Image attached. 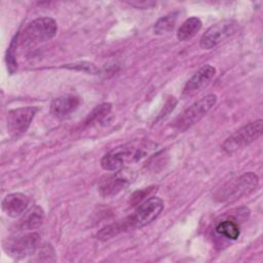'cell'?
<instances>
[{"instance_id":"cell-5","label":"cell","mask_w":263,"mask_h":263,"mask_svg":"<svg viewBox=\"0 0 263 263\" xmlns=\"http://www.w3.org/2000/svg\"><path fill=\"white\" fill-rule=\"evenodd\" d=\"M217 103V96L214 93L208 95L198 101L194 102L190 107H188L176 120L175 126L184 132L196 121L202 118Z\"/></svg>"},{"instance_id":"cell-10","label":"cell","mask_w":263,"mask_h":263,"mask_svg":"<svg viewBox=\"0 0 263 263\" xmlns=\"http://www.w3.org/2000/svg\"><path fill=\"white\" fill-rule=\"evenodd\" d=\"M216 74V69L211 65L202 66L193 76L187 81L183 89V97L190 98L202 91L213 80Z\"/></svg>"},{"instance_id":"cell-17","label":"cell","mask_w":263,"mask_h":263,"mask_svg":"<svg viewBox=\"0 0 263 263\" xmlns=\"http://www.w3.org/2000/svg\"><path fill=\"white\" fill-rule=\"evenodd\" d=\"M216 231L218 234L223 235L224 237L235 240L239 237L240 235V229L239 226L236 222L232 220H224L221 221L217 226H216Z\"/></svg>"},{"instance_id":"cell-4","label":"cell","mask_w":263,"mask_h":263,"mask_svg":"<svg viewBox=\"0 0 263 263\" xmlns=\"http://www.w3.org/2000/svg\"><path fill=\"white\" fill-rule=\"evenodd\" d=\"M238 30V24L233 20H223L211 26L200 38V47L214 48L231 38Z\"/></svg>"},{"instance_id":"cell-13","label":"cell","mask_w":263,"mask_h":263,"mask_svg":"<svg viewBox=\"0 0 263 263\" xmlns=\"http://www.w3.org/2000/svg\"><path fill=\"white\" fill-rule=\"evenodd\" d=\"M80 104V99L74 95H66L54 99L50 104V112L54 117L64 118L74 112Z\"/></svg>"},{"instance_id":"cell-20","label":"cell","mask_w":263,"mask_h":263,"mask_svg":"<svg viewBox=\"0 0 263 263\" xmlns=\"http://www.w3.org/2000/svg\"><path fill=\"white\" fill-rule=\"evenodd\" d=\"M18 37L20 34L14 35V37L11 39V42L7 48L6 51V65H7V71L9 74H14V72L17 70V62H16V45L18 43Z\"/></svg>"},{"instance_id":"cell-11","label":"cell","mask_w":263,"mask_h":263,"mask_svg":"<svg viewBox=\"0 0 263 263\" xmlns=\"http://www.w3.org/2000/svg\"><path fill=\"white\" fill-rule=\"evenodd\" d=\"M130 182L126 171H118L113 175L105 177L99 184L100 194L104 197L116 195L123 190Z\"/></svg>"},{"instance_id":"cell-2","label":"cell","mask_w":263,"mask_h":263,"mask_svg":"<svg viewBox=\"0 0 263 263\" xmlns=\"http://www.w3.org/2000/svg\"><path fill=\"white\" fill-rule=\"evenodd\" d=\"M263 132V120L258 119L243 125L230 137H228L222 145V149L228 153L233 154L238 150L243 149L251 143L259 139Z\"/></svg>"},{"instance_id":"cell-7","label":"cell","mask_w":263,"mask_h":263,"mask_svg":"<svg viewBox=\"0 0 263 263\" xmlns=\"http://www.w3.org/2000/svg\"><path fill=\"white\" fill-rule=\"evenodd\" d=\"M258 177L252 173H245L233 182L228 183L222 189L220 194L221 200H234L246 194H249L258 185Z\"/></svg>"},{"instance_id":"cell-15","label":"cell","mask_w":263,"mask_h":263,"mask_svg":"<svg viewBox=\"0 0 263 263\" xmlns=\"http://www.w3.org/2000/svg\"><path fill=\"white\" fill-rule=\"evenodd\" d=\"M130 228H135V227H134L132 218L129 217V218L124 219L123 221H119V222L110 224L108 226H105L98 232L97 237L100 240H108V239L116 236L117 234H119L123 231H126Z\"/></svg>"},{"instance_id":"cell-16","label":"cell","mask_w":263,"mask_h":263,"mask_svg":"<svg viewBox=\"0 0 263 263\" xmlns=\"http://www.w3.org/2000/svg\"><path fill=\"white\" fill-rule=\"evenodd\" d=\"M202 27V23L201 21L196 17V16H192L187 18L179 28L178 32H177V38L180 41H187L191 38H193L197 32H199V30Z\"/></svg>"},{"instance_id":"cell-14","label":"cell","mask_w":263,"mask_h":263,"mask_svg":"<svg viewBox=\"0 0 263 263\" xmlns=\"http://www.w3.org/2000/svg\"><path fill=\"white\" fill-rule=\"evenodd\" d=\"M44 221V211L43 209L35 204L28 209L21 217L17 228L22 231L24 230H34L41 226Z\"/></svg>"},{"instance_id":"cell-9","label":"cell","mask_w":263,"mask_h":263,"mask_svg":"<svg viewBox=\"0 0 263 263\" xmlns=\"http://www.w3.org/2000/svg\"><path fill=\"white\" fill-rule=\"evenodd\" d=\"M163 210V201L156 196L150 197L139 205L130 217L134 227H144L154 221Z\"/></svg>"},{"instance_id":"cell-21","label":"cell","mask_w":263,"mask_h":263,"mask_svg":"<svg viewBox=\"0 0 263 263\" xmlns=\"http://www.w3.org/2000/svg\"><path fill=\"white\" fill-rule=\"evenodd\" d=\"M67 69H71V70H76V71H80V72H85L88 74H92V75H98L100 74V69L92 63L90 62H76L73 64H68L64 66Z\"/></svg>"},{"instance_id":"cell-22","label":"cell","mask_w":263,"mask_h":263,"mask_svg":"<svg viewBox=\"0 0 263 263\" xmlns=\"http://www.w3.org/2000/svg\"><path fill=\"white\" fill-rule=\"evenodd\" d=\"M128 4H130L132 6H135V7H141V8H149V7H152L155 5V2H152V1H142V2H128Z\"/></svg>"},{"instance_id":"cell-12","label":"cell","mask_w":263,"mask_h":263,"mask_svg":"<svg viewBox=\"0 0 263 263\" xmlns=\"http://www.w3.org/2000/svg\"><path fill=\"white\" fill-rule=\"evenodd\" d=\"M30 199L23 193L15 192L7 194L1 203L2 211L11 218H16L22 216L29 206Z\"/></svg>"},{"instance_id":"cell-6","label":"cell","mask_w":263,"mask_h":263,"mask_svg":"<svg viewBox=\"0 0 263 263\" xmlns=\"http://www.w3.org/2000/svg\"><path fill=\"white\" fill-rule=\"evenodd\" d=\"M39 238V234L36 232H29L20 236L10 237L3 241V250L8 256L14 259H22L31 256L36 252Z\"/></svg>"},{"instance_id":"cell-19","label":"cell","mask_w":263,"mask_h":263,"mask_svg":"<svg viewBox=\"0 0 263 263\" xmlns=\"http://www.w3.org/2000/svg\"><path fill=\"white\" fill-rule=\"evenodd\" d=\"M111 108H112V105L110 103L100 104L87 115V117L84 121V124L87 126V125H91L97 122H101L103 119H105L110 114Z\"/></svg>"},{"instance_id":"cell-1","label":"cell","mask_w":263,"mask_h":263,"mask_svg":"<svg viewBox=\"0 0 263 263\" xmlns=\"http://www.w3.org/2000/svg\"><path fill=\"white\" fill-rule=\"evenodd\" d=\"M58 31V25L51 17H38L29 23L18 37L23 47H31L52 39Z\"/></svg>"},{"instance_id":"cell-3","label":"cell","mask_w":263,"mask_h":263,"mask_svg":"<svg viewBox=\"0 0 263 263\" xmlns=\"http://www.w3.org/2000/svg\"><path fill=\"white\" fill-rule=\"evenodd\" d=\"M143 155L144 152L141 149L132 145H123L106 153L101 160V165L105 171H120L125 164L137 161Z\"/></svg>"},{"instance_id":"cell-8","label":"cell","mask_w":263,"mask_h":263,"mask_svg":"<svg viewBox=\"0 0 263 263\" xmlns=\"http://www.w3.org/2000/svg\"><path fill=\"white\" fill-rule=\"evenodd\" d=\"M36 112L37 108L35 107H22L9 111L6 117L8 134L13 138H17L25 134L28 130Z\"/></svg>"},{"instance_id":"cell-18","label":"cell","mask_w":263,"mask_h":263,"mask_svg":"<svg viewBox=\"0 0 263 263\" xmlns=\"http://www.w3.org/2000/svg\"><path fill=\"white\" fill-rule=\"evenodd\" d=\"M178 18V12H171L160 17L154 25V33L156 35H162L171 32L176 25Z\"/></svg>"}]
</instances>
